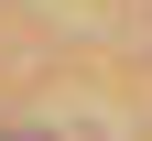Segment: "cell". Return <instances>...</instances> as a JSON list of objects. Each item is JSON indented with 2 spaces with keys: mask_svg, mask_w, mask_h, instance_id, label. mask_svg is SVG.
I'll return each instance as SVG.
<instances>
[{
  "mask_svg": "<svg viewBox=\"0 0 152 141\" xmlns=\"http://www.w3.org/2000/svg\"><path fill=\"white\" fill-rule=\"evenodd\" d=\"M11 141H54V130H11Z\"/></svg>",
  "mask_w": 152,
  "mask_h": 141,
  "instance_id": "cell-1",
  "label": "cell"
}]
</instances>
